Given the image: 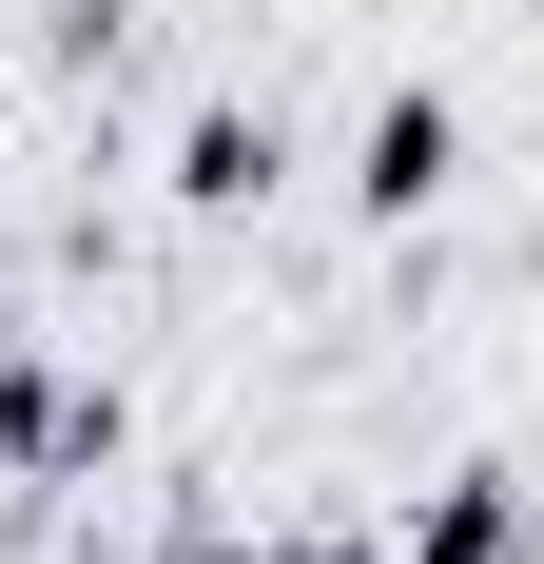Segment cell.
<instances>
[{"label":"cell","instance_id":"3","mask_svg":"<svg viewBox=\"0 0 544 564\" xmlns=\"http://www.w3.org/2000/svg\"><path fill=\"white\" fill-rule=\"evenodd\" d=\"M350 195H370L389 234L447 195V98H428V78H409V98H370V137H350Z\"/></svg>","mask_w":544,"mask_h":564},{"label":"cell","instance_id":"4","mask_svg":"<svg viewBox=\"0 0 544 564\" xmlns=\"http://www.w3.org/2000/svg\"><path fill=\"white\" fill-rule=\"evenodd\" d=\"M389 564H525V507H505V467H467V487H428V525Z\"/></svg>","mask_w":544,"mask_h":564},{"label":"cell","instance_id":"1","mask_svg":"<svg viewBox=\"0 0 544 564\" xmlns=\"http://www.w3.org/2000/svg\"><path fill=\"white\" fill-rule=\"evenodd\" d=\"M0 448L78 487V467H117V390H58L40 350H0Z\"/></svg>","mask_w":544,"mask_h":564},{"label":"cell","instance_id":"2","mask_svg":"<svg viewBox=\"0 0 544 564\" xmlns=\"http://www.w3.org/2000/svg\"><path fill=\"white\" fill-rule=\"evenodd\" d=\"M272 175H292V117H272V98H215L195 137H175V195H195V215H253Z\"/></svg>","mask_w":544,"mask_h":564}]
</instances>
